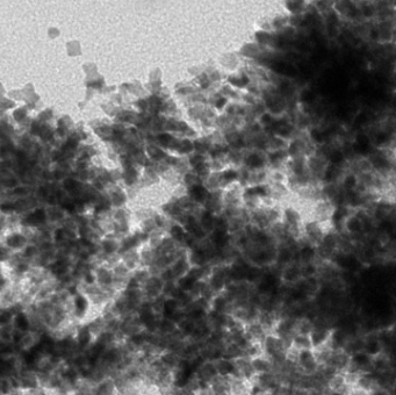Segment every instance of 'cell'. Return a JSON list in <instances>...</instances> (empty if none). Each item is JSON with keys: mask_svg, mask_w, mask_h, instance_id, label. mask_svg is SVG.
<instances>
[{"mask_svg": "<svg viewBox=\"0 0 396 395\" xmlns=\"http://www.w3.org/2000/svg\"><path fill=\"white\" fill-rule=\"evenodd\" d=\"M386 140H387V135H386V134H380L379 136L376 137V142H378V143L385 142Z\"/></svg>", "mask_w": 396, "mask_h": 395, "instance_id": "obj_21", "label": "cell"}, {"mask_svg": "<svg viewBox=\"0 0 396 395\" xmlns=\"http://www.w3.org/2000/svg\"><path fill=\"white\" fill-rule=\"evenodd\" d=\"M207 194H208L207 190L203 187V186H201V185H194V186L190 188V195H192V196H193V199L196 200V201L205 200Z\"/></svg>", "mask_w": 396, "mask_h": 395, "instance_id": "obj_1", "label": "cell"}, {"mask_svg": "<svg viewBox=\"0 0 396 395\" xmlns=\"http://www.w3.org/2000/svg\"><path fill=\"white\" fill-rule=\"evenodd\" d=\"M330 160L333 164H338L343 160V153L340 152L339 150H335L333 152L330 153Z\"/></svg>", "mask_w": 396, "mask_h": 395, "instance_id": "obj_6", "label": "cell"}, {"mask_svg": "<svg viewBox=\"0 0 396 395\" xmlns=\"http://www.w3.org/2000/svg\"><path fill=\"white\" fill-rule=\"evenodd\" d=\"M237 176H238V173L236 172V171H233V170H228V171H225V172L223 173L224 179H227V180L236 179V178H237Z\"/></svg>", "mask_w": 396, "mask_h": 395, "instance_id": "obj_11", "label": "cell"}, {"mask_svg": "<svg viewBox=\"0 0 396 395\" xmlns=\"http://www.w3.org/2000/svg\"><path fill=\"white\" fill-rule=\"evenodd\" d=\"M257 38L259 42H267L269 40V35L267 33H257Z\"/></svg>", "mask_w": 396, "mask_h": 395, "instance_id": "obj_14", "label": "cell"}, {"mask_svg": "<svg viewBox=\"0 0 396 395\" xmlns=\"http://www.w3.org/2000/svg\"><path fill=\"white\" fill-rule=\"evenodd\" d=\"M363 11H364V14H365V15H366V16H371V15H372V10H371L370 7H367V6H365V7H364V10H363Z\"/></svg>", "mask_w": 396, "mask_h": 395, "instance_id": "obj_22", "label": "cell"}, {"mask_svg": "<svg viewBox=\"0 0 396 395\" xmlns=\"http://www.w3.org/2000/svg\"><path fill=\"white\" fill-rule=\"evenodd\" d=\"M354 185H355V178H354L353 176H349L345 179V187L346 188H352Z\"/></svg>", "mask_w": 396, "mask_h": 395, "instance_id": "obj_13", "label": "cell"}, {"mask_svg": "<svg viewBox=\"0 0 396 395\" xmlns=\"http://www.w3.org/2000/svg\"><path fill=\"white\" fill-rule=\"evenodd\" d=\"M291 132H292V127L288 126V124H285V126L280 127V128L276 129V134L280 135V136H287Z\"/></svg>", "mask_w": 396, "mask_h": 395, "instance_id": "obj_7", "label": "cell"}, {"mask_svg": "<svg viewBox=\"0 0 396 395\" xmlns=\"http://www.w3.org/2000/svg\"><path fill=\"white\" fill-rule=\"evenodd\" d=\"M229 80H230V83H231V84L235 85V86H237V87H243V86H245V85L249 83V78L246 77V76H243V78L242 79H237V78H235V77H230Z\"/></svg>", "mask_w": 396, "mask_h": 395, "instance_id": "obj_4", "label": "cell"}, {"mask_svg": "<svg viewBox=\"0 0 396 395\" xmlns=\"http://www.w3.org/2000/svg\"><path fill=\"white\" fill-rule=\"evenodd\" d=\"M302 98H304V100L306 101H312V100H314V94H312V92H304V94H302Z\"/></svg>", "mask_w": 396, "mask_h": 395, "instance_id": "obj_19", "label": "cell"}, {"mask_svg": "<svg viewBox=\"0 0 396 395\" xmlns=\"http://www.w3.org/2000/svg\"><path fill=\"white\" fill-rule=\"evenodd\" d=\"M349 228L351 230H359L360 229V223L358 220H352L349 223Z\"/></svg>", "mask_w": 396, "mask_h": 395, "instance_id": "obj_16", "label": "cell"}, {"mask_svg": "<svg viewBox=\"0 0 396 395\" xmlns=\"http://www.w3.org/2000/svg\"><path fill=\"white\" fill-rule=\"evenodd\" d=\"M371 34H372L371 36L373 37V38H376V37H378V32H376V30H372V33H371Z\"/></svg>", "mask_w": 396, "mask_h": 395, "instance_id": "obj_23", "label": "cell"}, {"mask_svg": "<svg viewBox=\"0 0 396 395\" xmlns=\"http://www.w3.org/2000/svg\"><path fill=\"white\" fill-rule=\"evenodd\" d=\"M190 164L195 168L196 165L203 163V156H202V155H194V156H192V157H190Z\"/></svg>", "mask_w": 396, "mask_h": 395, "instance_id": "obj_10", "label": "cell"}, {"mask_svg": "<svg viewBox=\"0 0 396 395\" xmlns=\"http://www.w3.org/2000/svg\"><path fill=\"white\" fill-rule=\"evenodd\" d=\"M246 164L251 168H260L263 165V158L260 157L259 155H256V153L250 155L246 158Z\"/></svg>", "mask_w": 396, "mask_h": 395, "instance_id": "obj_2", "label": "cell"}, {"mask_svg": "<svg viewBox=\"0 0 396 395\" xmlns=\"http://www.w3.org/2000/svg\"><path fill=\"white\" fill-rule=\"evenodd\" d=\"M172 235L174 237H177V238H180V237H182V235H184V230H182V228L181 227H179V226H174L173 228H172Z\"/></svg>", "mask_w": 396, "mask_h": 395, "instance_id": "obj_12", "label": "cell"}, {"mask_svg": "<svg viewBox=\"0 0 396 395\" xmlns=\"http://www.w3.org/2000/svg\"><path fill=\"white\" fill-rule=\"evenodd\" d=\"M282 158H284V152L282 151H276V152H273L269 155V160L272 163H276V162H279L280 159H282Z\"/></svg>", "mask_w": 396, "mask_h": 395, "instance_id": "obj_9", "label": "cell"}, {"mask_svg": "<svg viewBox=\"0 0 396 395\" xmlns=\"http://www.w3.org/2000/svg\"><path fill=\"white\" fill-rule=\"evenodd\" d=\"M271 121H272V119H271V116H269V114H264L263 117H261V122H263L264 124H267V123H269Z\"/></svg>", "mask_w": 396, "mask_h": 395, "instance_id": "obj_20", "label": "cell"}, {"mask_svg": "<svg viewBox=\"0 0 396 395\" xmlns=\"http://www.w3.org/2000/svg\"><path fill=\"white\" fill-rule=\"evenodd\" d=\"M246 193L249 195H265L266 194V190L261 186H256V187H251L246 191Z\"/></svg>", "mask_w": 396, "mask_h": 395, "instance_id": "obj_5", "label": "cell"}, {"mask_svg": "<svg viewBox=\"0 0 396 395\" xmlns=\"http://www.w3.org/2000/svg\"><path fill=\"white\" fill-rule=\"evenodd\" d=\"M332 176H333V168H329V169L327 170V172H325V180L327 181H330V180L332 179Z\"/></svg>", "mask_w": 396, "mask_h": 395, "instance_id": "obj_17", "label": "cell"}, {"mask_svg": "<svg viewBox=\"0 0 396 395\" xmlns=\"http://www.w3.org/2000/svg\"><path fill=\"white\" fill-rule=\"evenodd\" d=\"M312 138L318 143H321V142L324 141V134H323L322 132H320L318 129H314V130H312Z\"/></svg>", "mask_w": 396, "mask_h": 395, "instance_id": "obj_8", "label": "cell"}, {"mask_svg": "<svg viewBox=\"0 0 396 395\" xmlns=\"http://www.w3.org/2000/svg\"><path fill=\"white\" fill-rule=\"evenodd\" d=\"M193 148H194V145L192 144L190 141H188V140H184L182 142L179 143L178 151H179L180 153H188L193 150Z\"/></svg>", "mask_w": 396, "mask_h": 395, "instance_id": "obj_3", "label": "cell"}, {"mask_svg": "<svg viewBox=\"0 0 396 395\" xmlns=\"http://www.w3.org/2000/svg\"><path fill=\"white\" fill-rule=\"evenodd\" d=\"M225 104H227V99H225V98H220V99L216 101L215 106H216V108H222Z\"/></svg>", "mask_w": 396, "mask_h": 395, "instance_id": "obj_18", "label": "cell"}, {"mask_svg": "<svg viewBox=\"0 0 396 395\" xmlns=\"http://www.w3.org/2000/svg\"><path fill=\"white\" fill-rule=\"evenodd\" d=\"M159 141L163 143V144H167V143H170L172 141V137L170 136L169 134H163V135L159 136Z\"/></svg>", "mask_w": 396, "mask_h": 395, "instance_id": "obj_15", "label": "cell"}]
</instances>
